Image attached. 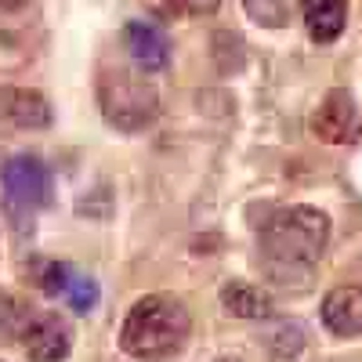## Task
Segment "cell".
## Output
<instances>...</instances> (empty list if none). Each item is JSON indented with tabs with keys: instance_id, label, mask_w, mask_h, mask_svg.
Listing matches in <instances>:
<instances>
[{
	"instance_id": "obj_1",
	"label": "cell",
	"mask_w": 362,
	"mask_h": 362,
	"mask_svg": "<svg viewBox=\"0 0 362 362\" xmlns=\"http://www.w3.org/2000/svg\"><path fill=\"white\" fill-rule=\"evenodd\" d=\"M329 243V218L315 206L276 210L257 239L261 268L279 286H305L315 276V264Z\"/></svg>"
},
{
	"instance_id": "obj_2",
	"label": "cell",
	"mask_w": 362,
	"mask_h": 362,
	"mask_svg": "<svg viewBox=\"0 0 362 362\" xmlns=\"http://www.w3.org/2000/svg\"><path fill=\"white\" fill-rule=\"evenodd\" d=\"M192 319L185 305L167 293H148L127 312L124 329H119V348L138 362H160L181 351L189 341Z\"/></svg>"
},
{
	"instance_id": "obj_3",
	"label": "cell",
	"mask_w": 362,
	"mask_h": 362,
	"mask_svg": "<svg viewBox=\"0 0 362 362\" xmlns=\"http://www.w3.org/2000/svg\"><path fill=\"white\" fill-rule=\"evenodd\" d=\"M98 105H102L105 124H112L116 131H127V134L153 127L160 116L156 87L131 69H109L98 80Z\"/></svg>"
},
{
	"instance_id": "obj_4",
	"label": "cell",
	"mask_w": 362,
	"mask_h": 362,
	"mask_svg": "<svg viewBox=\"0 0 362 362\" xmlns=\"http://www.w3.org/2000/svg\"><path fill=\"white\" fill-rule=\"evenodd\" d=\"M0 185H4V206L15 225H33V214L44 210L54 196L51 170L44 167L40 156H11L0 167Z\"/></svg>"
},
{
	"instance_id": "obj_5",
	"label": "cell",
	"mask_w": 362,
	"mask_h": 362,
	"mask_svg": "<svg viewBox=\"0 0 362 362\" xmlns=\"http://www.w3.org/2000/svg\"><path fill=\"white\" fill-rule=\"evenodd\" d=\"M18 337L29 362H66L73 351V329L62 315H33Z\"/></svg>"
},
{
	"instance_id": "obj_6",
	"label": "cell",
	"mask_w": 362,
	"mask_h": 362,
	"mask_svg": "<svg viewBox=\"0 0 362 362\" xmlns=\"http://www.w3.org/2000/svg\"><path fill=\"white\" fill-rule=\"evenodd\" d=\"M319 319L329 334L341 337V341L362 337V283H348V286L329 290L322 308H319Z\"/></svg>"
},
{
	"instance_id": "obj_7",
	"label": "cell",
	"mask_w": 362,
	"mask_h": 362,
	"mask_svg": "<svg viewBox=\"0 0 362 362\" xmlns=\"http://www.w3.org/2000/svg\"><path fill=\"white\" fill-rule=\"evenodd\" d=\"M51 102L37 90L22 87H0V124L22 127V131H40L51 124Z\"/></svg>"
},
{
	"instance_id": "obj_8",
	"label": "cell",
	"mask_w": 362,
	"mask_h": 362,
	"mask_svg": "<svg viewBox=\"0 0 362 362\" xmlns=\"http://www.w3.org/2000/svg\"><path fill=\"white\" fill-rule=\"evenodd\" d=\"M124 44L134 58V66L145 69V73H160L170 62V40L153 22H127L124 25Z\"/></svg>"
},
{
	"instance_id": "obj_9",
	"label": "cell",
	"mask_w": 362,
	"mask_h": 362,
	"mask_svg": "<svg viewBox=\"0 0 362 362\" xmlns=\"http://www.w3.org/2000/svg\"><path fill=\"white\" fill-rule=\"evenodd\" d=\"M355 124V102L348 90H329V95L319 102V109L312 112V131L322 138V141H344L348 131Z\"/></svg>"
},
{
	"instance_id": "obj_10",
	"label": "cell",
	"mask_w": 362,
	"mask_h": 362,
	"mask_svg": "<svg viewBox=\"0 0 362 362\" xmlns=\"http://www.w3.org/2000/svg\"><path fill=\"white\" fill-rule=\"evenodd\" d=\"M221 305L235 315V319H247V322H264L272 319V312H276V305H272V297L247 283V279H232L221 286Z\"/></svg>"
},
{
	"instance_id": "obj_11",
	"label": "cell",
	"mask_w": 362,
	"mask_h": 362,
	"mask_svg": "<svg viewBox=\"0 0 362 362\" xmlns=\"http://www.w3.org/2000/svg\"><path fill=\"white\" fill-rule=\"evenodd\" d=\"M300 8H305V25L315 44H334L344 33L348 0H300Z\"/></svg>"
},
{
	"instance_id": "obj_12",
	"label": "cell",
	"mask_w": 362,
	"mask_h": 362,
	"mask_svg": "<svg viewBox=\"0 0 362 362\" xmlns=\"http://www.w3.org/2000/svg\"><path fill=\"white\" fill-rule=\"evenodd\" d=\"M243 11L261 29H286L293 0H243Z\"/></svg>"
},
{
	"instance_id": "obj_13",
	"label": "cell",
	"mask_w": 362,
	"mask_h": 362,
	"mask_svg": "<svg viewBox=\"0 0 362 362\" xmlns=\"http://www.w3.org/2000/svg\"><path fill=\"white\" fill-rule=\"evenodd\" d=\"M66 300H69V308L73 312H90L98 305V283L95 279H87V276H69V286H66V293H62Z\"/></svg>"
},
{
	"instance_id": "obj_14",
	"label": "cell",
	"mask_w": 362,
	"mask_h": 362,
	"mask_svg": "<svg viewBox=\"0 0 362 362\" xmlns=\"http://www.w3.org/2000/svg\"><path fill=\"white\" fill-rule=\"evenodd\" d=\"M69 276H73V272H69L62 261H44V257H40L37 283H40V290H44L47 297H62L66 286H69Z\"/></svg>"
},
{
	"instance_id": "obj_15",
	"label": "cell",
	"mask_w": 362,
	"mask_h": 362,
	"mask_svg": "<svg viewBox=\"0 0 362 362\" xmlns=\"http://www.w3.org/2000/svg\"><path fill=\"white\" fill-rule=\"evenodd\" d=\"M22 308H18V300L11 297H0V341H11L22 334Z\"/></svg>"
},
{
	"instance_id": "obj_16",
	"label": "cell",
	"mask_w": 362,
	"mask_h": 362,
	"mask_svg": "<svg viewBox=\"0 0 362 362\" xmlns=\"http://www.w3.org/2000/svg\"><path fill=\"white\" fill-rule=\"evenodd\" d=\"M170 11L177 15H189V18H203V15H214L221 8V0H167Z\"/></svg>"
},
{
	"instance_id": "obj_17",
	"label": "cell",
	"mask_w": 362,
	"mask_h": 362,
	"mask_svg": "<svg viewBox=\"0 0 362 362\" xmlns=\"http://www.w3.org/2000/svg\"><path fill=\"white\" fill-rule=\"evenodd\" d=\"M18 4H25V0H0V8H18Z\"/></svg>"
},
{
	"instance_id": "obj_18",
	"label": "cell",
	"mask_w": 362,
	"mask_h": 362,
	"mask_svg": "<svg viewBox=\"0 0 362 362\" xmlns=\"http://www.w3.org/2000/svg\"><path fill=\"white\" fill-rule=\"evenodd\" d=\"M218 362H239V358H218Z\"/></svg>"
}]
</instances>
